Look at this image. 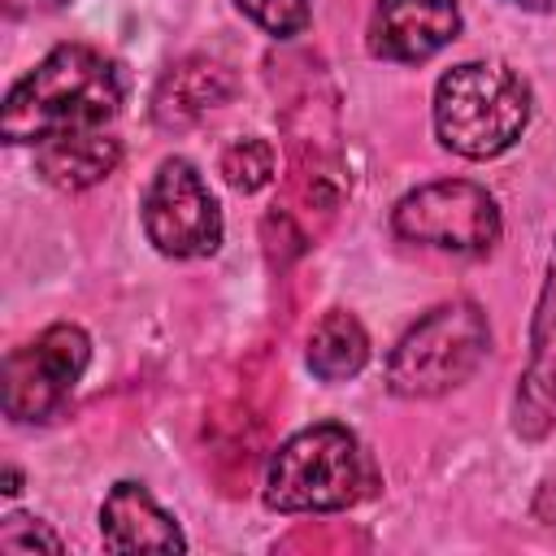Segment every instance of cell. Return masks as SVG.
Returning a JSON list of instances; mask_svg holds the SVG:
<instances>
[{
    "instance_id": "6da1fadb",
    "label": "cell",
    "mask_w": 556,
    "mask_h": 556,
    "mask_svg": "<svg viewBox=\"0 0 556 556\" xmlns=\"http://www.w3.org/2000/svg\"><path fill=\"white\" fill-rule=\"evenodd\" d=\"M126 78L113 56L91 43H56L30 74H22L0 109L4 143H43L65 130H100L117 117Z\"/></svg>"
},
{
    "instance_id": "7a4b0ae2",
    "label": "cell",
    "mask_w": 556,
    "mask_h": 556,
    "mask_svg": "<svg viewBox=\"0 0 556 556\" xmlns=\"http://www.w3.org/2000/svg\"><path fill=\"white\" fill-rule=\"evenodd\" d=\"M530 83L504 61H460L434 83V135L465 161L508 152L530 126Z\"/></svg>"
},
{
    "instance_id": "3957f363",
    "label": "cell",
    "mask_w": 556,
    "mask_h": 556,
    "mask_svg": "<svg viewBox=\"0 0 556 556\" xmlns=\"http://www.w3.org/2000/svg\"><path fill=\"white\" fill-rule=\"evenodd\" d=\"M374 486V465L343 421H313L282 439L265 465V508L343 513Z\"/></svg>"
},
{
    "instance_id": "277c9868",
    "label": "cell",
    "mask_w": 556,
    "mask_h": 556,
    "mask_svg": "<svg viewBox=\"0 0 556 556\" xmlns=\"http://www.w3.org/2000/svg\"><path fill=\"white\" fill-rule=\"evenodd\" d=\"M491 352L486 313L473 300H447L417 317L387 356V391L400 400H434L469 382Z\"/></svg>"
},
{
    "instance_id": "5b68a950",
    "label": "cell",
    "mask_w": 556,
    "mask_h": 556,
    "mask_svg": "<svg viewBox=\"0 0 556 556\" xmlns=\"http://www.w3.org/2000/svg\"><path fill=\"white\" fill-rule=\"evenodd\" d=\"M391 230L408 243L439 248L452 256H486L500 243V204L486 187L469 178H434L400 195L391 208Z\"/></svg>"
},
{
    "instance_id": "8992f818",
    "label": "cell",
    "mask_w": 556,
    "mask_h": 556,
    "mask_svg": "<svg viewBox=\"0 0 556 556\" xmlns=\"http://www.w3.org/2000/svg\"><path fill=\"white\" fill-rule=\"evenodd\" d=\"M143 235L161 256L195 261L222 248V208L200 178V169L182 156H165L143 191Z\"/></svg>"
},
{
    "instance_id": "52a82bcc",
    "label": "cell",
    "mask_w": 556,
    "mask_h": 556,
    "mask_svg": "<svg viewBox=\"0 0 556 556\" xmlns=\"http://www.w3.org/2000/svg\"><path fill=\"white\" fill-rule=\"evenodd\" d=\"M91 339L74 321H52L30 343L4 356V417L9 421H48L78 378L87 374Z\"/></svg>"
},
{
    "instance_id": "ba28073f",
    "label": "cell",
    "mask_w": 556,
    "mask_h": 556,
    "mask_svg": "<svg viewBox=\"0 0 556 556\" xmlns=\"http://www.w3.org/2000/svg\"><path fill=\"white\" fill-rule=\"evenodd\" d=\"M460 35L456 0H374L365 48L378 61L421 65Z\"/></svg>"
},
{
    "instance_id": "9c48e42d",
    "label": "cell",
    "mask_w": 556,
    "mask_h": 556,
    "mask_svg": "<svg viewBox=\"0 0 556 556\" xmlns=\"http://www.w3.org/2000/svg\"><path fill=\"white\" fill-rule=\"evenodd\" d=\"M552 421H556V248L547 256V278L530 321V361L513 404V426L521 439H543Z\"/></svg>"
},
{
    "instance_id": "30bf717a",
    "label": "cell",
    "mask_w": 556,
    "mask_h": 556,
    "mask_svg": "<svg viewBox=\"0 0 556 556\" xmlns=\"http://www.w3.org/2000/svg\"><path fill=\"white\" fill-rule=\"evenodd\" d=\"M104 552H187L178 521L152 500L143 482H113L100 504Z\"/></svg>"
},
{
    "instance_id": "8fae6325",
    "label": "cell",
    "mask_w": 556,
    "mask_h": 556,
    "mask_svg": "<svg viewBox=\"0 0 556 556\" xmlns=\"http://www.w3.org/2000/svg\"><path fill=\"white\" fill-rule=\"evenodd\" d=\"M235 96V74L213 56H182L174 61L156 91H152V122L161 130H187L208 109L226 104Z\"/></svg>"
},
{
    "instance_id": "7c38bea8",
    "label": "cell",
    "mask_w": 556,
    "mask_h": 556,
    "mask_svg": "<svg viewBox=\"0 0 556 556\" xmlns=\"http://www.w3.org/2000/svg\"><path fill=\"white\" fill-rule=\"evenodd\" d=\"M122 165V139L104 130H65L35 143V169L56 191H87Z\"/></svg>"
},
{
    "instance_id": "4fadbf2b",
    "label": "cell",
    "mask_w": 556,
    "mask_h": 556,
    "mask_svg": "<svg viewBox=\"0 0 556 556\" xmlns=\"http://www.w3.org/2000/svg\"><path fill=\"white\" fill-rule=\"evenodd\" d=\"M304 361L321 382H348L369 361V334L348 308H326L308 330Z\"/></svg>"
},
{
    "instance_id": "5bb4252c",
    "label": "cell",
    "mask_w": 556,
    "mask_h": 556,
    "mask_svg": "<svg viewBox=\"0 0 556 556\" xmlns=\"http://www.w3.org/2000/svg\"><path fill=\"white\" fill-rule=\"evenodd\" d=\"M274 161H278V156H274V143L248 135V139H235V143L222 152V178H226L235 191L252 195V191H261V187L274 182Z\"/></svg>"
},
{
    "instance_id": "9a60e30c",
    "label": "cell",
    "mask_w": 556,
    "mask_h": 556,
    "mask_svg": "<svg viewBox=\"0 0 556 556\" xmlns=\"http://www.w3.org/2000/svg\"><path fill=\"white\" fill-rule=\"evenodd\" d=\"M235 4H239L243 17H252L274 39H295L313 22V4L308 0H235Z\"/></svg>"
},
{
    "instance_id": "2e32d148",
    "label": "cell",
    "mask_w": 556,
    "mask_h": 556,
    "mask_svg": "<svg viewBox=\"0 0 556 556\" xmlns=\"http://www.w3.org/2000/svg\"><path fill=\"white\" fill-rule=\"evenodd\" d=\"M35 547L61 552L65 543H61L56 530H48V521L26 517V513H9V517L0 521V552H35Z\"/></svg>"
},
{
    "instance_id": "e0dca14e",
    "label": "cell",
    "mask_w": 556,
    "mask_h": 556,
    "mask_svg": "<svg viewBox=\"0 0 556 556\" xmlns=\"http://www.w3.org/2000/svg\"><path fill=\"white\" fill-rule=\"evenodd\" d=\"M534 517L547 521V526H556V465L547 469V478H543V486L534 495Z\"/></svg>"
},
{
    "instance_id": "ac0fdd59",
    "label": "cell",
    "mask_w": 556,
    "mask_h": 556,
    "mask_svg": "<svg viewBox=\"0 0 556 556\" xmlns=\"http://www.w3.org/2000/svg\"><path fill=\"white\" fill-rule=\"evenodd\" d=\"M65 0H4V13L9 17H30V13H43V9H61Z\"/></svg>"
},
{
    "instance_id": "d6986e66",
    "label": "cell",
    "mask_w": 556,
    "mask_h": 556,
    "mask_svg": "<svg viewBox=\"0 0 556 556\" xmlns=\"http://www.w3.org/2000/svg\"><path fill=\"white\" fill-rule=\"evenodd\" d=\"M0 491H4V495H17V491H22V473H17L13 465H4V486H0Z\"/></svg>"
},
{
    "instance_id": "ffe728a7",
    "label": "cell",
    "mask_w": 556,
    "mask_h": 556,
    "mask_svg": "<svg viewBox=\"0 0 556 556\" xmlns=\"http://www.w3.org/2000/svg\"><path fill=\"white\" fill-rule=\"evenodd\" d=\"M508 4H517V9H547L552 0H508Z\"/></svg>"
}]
</instances>
